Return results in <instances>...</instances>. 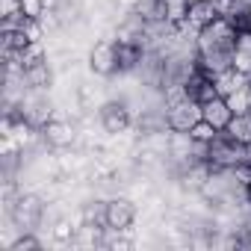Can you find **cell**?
<instances>
[{"mask_svg": "<svg viewBox=\"0 0 251 251\" xmlns=\"http://www.w3.org/2000/svg\"><path fill=\"white\" fill-rule=\"evenodd\" d=\"M233 45H236V27L222 15L195 33V48H198L195 62L213 74H222L233 68Z\"/></svg>", "mask_w": 251, "mask_h": 251, "instance_id": "6da1fadb", "label": "cell"}, {"mask_svg": "<svg viewBox=\"0 0 251 251\" xmlns=\"http://www.w3.org/2000/svg\"><path fill=\"white\" fill-rule=\"evenodd\" d=\"M201 157L207 160V166L210 169H216V172H233L236 166H242V163H248L251 160V154H248V145H242L239 139H233L230 133H219L210 145H204L201 148Z\"/></svg>", "mask_w": 251, "mask_h": 251, "instance_id": "7a4b0ae2", "label": "cell"}, {"mask_svg": "<svg viewBox=\"0 0 251 251\" xmlns=\"http://www.w3.org/2000/svg\"><path fill=\"white\" fill-rule=\"evenodd\" d=\"M201 118H204V115H201V103L192 100L189 95H180V98L169 100V106H166V127H169L172 133L186 136Z\"/></svg>", "mask_w": 251, "mask_h": 251, "instance_id": "3957f363", "label": "cell"}, {"mask_svg": "<svg viewBox=\"0 0 251 251\" xmlns=\"http://www.w3.org/2000/svg\"><path fill=\"white\" fill-rule=\"evenodd\" d=\"M136 222V207L127 198H112L103 204V230L109 233H124Z\"/></svg>", "mask_w": 251, "mask_h": 251, "instance_id": "277c9868", "label": "cell"}, {"mask_svg": "<svg viewBox=\"0 0 251 251\" xmlns=\"http://www.w3.org/2000/svg\"><path fill=\"white\" fill-rule=\"evenodd\" d=\"M183 89H186V95L192 98V100H198V103H204V100H210V98H216L219 95V86H216V74L213 71H207L204 65H192V71H189V77L183 80Z\"/></svg>", "mask_w": 251, "mask_h": 251, "instance_id": "5b68a950", "label": "cell"}, {"mask_svg": "<svg viewBox=\"0 0 251 251\" xmlns=\"http://www.w3.org/2000/svg\"><path fill=\"white\" fill-rule=\"evenodd\" d=\"M89 68L98 77H112L118 71V53H115V42H98L89 53Z\"/></svg>", "mask_w": 251, "mask_h": 251, "instance_id": "8992f818", "label": "cell"}, {"mask_svg": "<svg viewBox=\"0 0 251 251\" xmlns=\"http://www.w3.org/2000/svg\"><path fill=\"white\" fill-rule=\"evenodd\" d=\"M225 12H222V6L216 3V0H192V3H189V15H186V27L192 33H198V30H204L207 24H213Z\"/></svg>", "mask_w": 251, "mask_h": 251, "instance_id": "52a82bcc", "label": "cell"}, {"mask_svg": "<svg viewBox=\"0 0 251 251\" xmlns=\"http://www.w3.org/2000/svg\"><path fill=\"white\" fill-rule=\"evenodd\" d=\"M100 124H103L106 133H124L133 124V118H130V109L124 106V103L109 100V103L100 106Z\"/></svg>", "mask_w": 251, "mask_h": 251, "instance_id": "ba28073f", "label": "cell"}, {"mask_svg": "<svg viewBox=\"0 0 251 251\" xmlns=\"http://www.w3.org/2000/svg\"><path fill=\"white\" fill-rule=\"evenodd\" d=\"M201 115H204V121H210L216 130H227V124L233 121V109H230V103H227V98L225 95H216V98H210V100H204L201 103Z\"/></svg>", "mask_w": 251, "mask_h": 251, "instance_id": "9c48e42d", "label": "cell"}, {"mask_svg": "<svg viewBox=\"0 0 251 251\" xmlns=\"http://www.w3.org/2000/svg\"><path fill=\"white\" fill-rule=\"evenodd\" d=\"M39 133H42V139L50 145V148H68L71 142H74V127L65 121V118H48L42 127H39Z\"/></svg>", "mask_w": 251, "mask_h": 251, "instance_id": "30bf717a", "label": "cell"}, {"mask_svg": "<svg viewBox=\"0 0 251 251\" xmlns=\"http://www.w3.org/2000/svg\"><path fill=\"white\" fill-rule=\"evenodd\" d=\"M115 53H118V74L133 71V68L142 62V42L133 39V36L115 39Z\"/></svg>", "mask_w": 251, "mask_h": 251, "instance_id": "8fae6325", "label": "cell"}, {"mask_svg": "<svg viewBox=\"0 0 251 251\" xmlns=\"http://www.w3.org/2000/svg\"><path fill=\"white\" fill-rule=\"evenodd\" d=\"M189 3H192V0H157L160 18H163L166 24H172V27H186Z\"/></svg>", "mask_w": 251, "mask_h": 251, "instance_id": "7c38bea8", "label": "cell"}, {"mask_svg": "<svg viewBox=\"0 0 251 251\" xmlns=\"http://www.w3.org/2000/svg\"><path fill=\"white\" fill-rule=\"evenodd\" d=\"M233 68L245 77H251V30L236 33V45H233Z\"/></svg>", "mask_w": 251, "mask_h": 251, "instance_id": "4fadbf2b", "label": "cell"}, {"mask_svg": "<svg viewBox=\"0 0 251 251\" xmlns=\"http://www.w3.org/2000/svg\"><path fill=\"white\" fill-rule=\"evenodd\" d=\"M50 68H48V62L45 59H36V62H30L24 71H21V80L27 83V86H33V89H48L50 86Z\"/></svg>", "mask_w": 251, "mask_h": 251, "instance_id": "5bb4252c", "label": "cell"}, {"mask_svg": "<svg viewBox=\"0 0 251 251\" xmlns=\"http://www.w3.org/2000/svg\"><path fill=\"white\" fill-rule=\"evenodd\" d=\"M39 216H42V204H39V198L24 195V198L18 201V207H15V219H18L27 230H33V225L39 222Z\"/></svg>", "mask_w": 251, "mask_h": 251, "instance_id": "9a60e30c", "label": "cell"}, {"mask_svg": "<svg viewBox=\"0 0 251 251\" xmlns=\"http://www.w3.org/2000/svg\"><path fill=\"white\" fill-rule=\"evenodd\" d=\"M219 133H222V130H216L210 121H204V118H201V121L195 124V127H192V130L186 133V139H189V142H195L198 148H204V145H210V142H213V139H216Z\"/></svg>", "mask_w": 251, "mask_h": 251, "instance_id": "2e32d148", "label": "cell"}, {"mask_svg": "<svg viewBox=\"0 0 251 251\" xmlns=\"http://www.w3.org/2000/svg\"><path fill=\"white\" fill-rule=\"evenodd\" d=\"M39 248H42V242H39L36 236H30V233H27V236H18V239L9 245V251H39Z\"/></svg>", "mask_w": 251, "mask_h": 251, "instance_id": "e0dca14e", "label": "cell"}, {"mask_svg": "<svg viewBox=\"0 0 251 251\" xmlns=\"http://www.w3.org/2000/svg\"><path fill=\"white\" fill-rule=\"evenodd\" d=\"M42 12H45V0H21V15L42 18Z\"/></svg>", "mask_w": 251, "mask_h": 251, "instance_id": "ac0fdd59", "label": "cell"}, {"mask_svg": "<svg viewBox=\"0 0 251 251\" xmlns=\"http://www.w3.org/2000/svg\"><path fill=\"white\" fill-rule=\"evenodd\" d=\"M245 12H248V30H251V0L245 3Z\"/></svg>", "mask_w": 251, "mask_h": 251, "instance_id": "d6986e66", "label": "cell"}, {"mask_svg": "<svg viewBox=\"0 0 251 251\" xmlns=\"http://www.w3.org/2000/svg\"><path fill=\"white\" fill-rule=\"evenodd\" d=\"M242 189H245V195H248V201H251V180H248V183H245Z\"/></svg>", "mask_w": 251, "mask_h": 251, "instance_id": "ffe728a7", "label": "cell"}]
</instances>
